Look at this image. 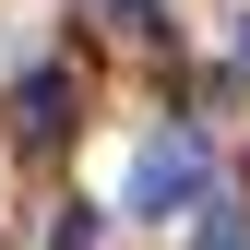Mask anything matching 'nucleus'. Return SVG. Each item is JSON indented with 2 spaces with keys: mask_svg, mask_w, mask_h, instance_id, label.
<instances>
[{
  "mask_svg": "<svg viewBox=\"0 0 250 250\" xmlns=\"http://www.w3.org/2000/svg\"><path fill=\"white\" fill-rule=\"evenodd\" d=\"M203 203H214V143L203 131H155L131 155V214L167 227V214H203Z\"/></svg>",
  "mask_w": 250,
  "mask_h": 250,
  "instance_id": "nucleus-1",
  "label": "nucleus"
},
{
  "mask_svg": "<svg viewBox=\"0 0 250 250\" xmlns=\"http://www.w3.org/2000/svg\"><path fill=\"white\" fill-rule=\"evenodd\" d=\"M72 119H83V83L60 72V60H48V72H24V83H12V143H60Z\"/></svg>",
  "mask_w": 250,
  "mask_h": 250,
  "instance_id": "nucleus-2",
  "label": "nucleus"
},
{
  "mask_svg": "<svg viewBox=\"0 0 250 250\" xmlns=\"http://www.w3.org/2000/svg\"><path fill=\"white\" fill-rule=\"evenodd\" d=\"M191 250H250V214H238V203H227V191H214V203H203V214H191Z\"/></svg>",
  "mask_w": 250,
  "mask_h": 250,
  "instance_id": "nucleus-3",
  "label": "nucleus"
},
{
  "mask_svg": "<svg viewBox=\"0 0 250 250\" xmlns=\"http://www.w3.org/2000/svg\"><path fill=\"white\" fill-rule=\"evenodd\" d=\"M48 250H96V214L72 203V214H60V227H48Z\"/></svg>",
  "mask_w": 250,
  "mask_h": 250,
  "instance_id": "nucleus-4",
  "label": "nucleus"
},
{
  "mask_svg": "<svg viewBox=\"0 0 250 250\" xmlns=\"http://www.w3.org/2000/svg\"><path fill=\"white\" fill-rule=\"evenodd\" d=\"M119 24H131V36H167V12H155V0H107Z\"/></svg>",
  "mask_w": 250,
  "mask_h": 250,
  "instance_id": "nucleus-5",
  "label": "nucleus"
},
{
  "mask_svg": "<svg viewBox=\"0 0 250 250\" xmlns=\"http://www.w3.org/2000/svg\"><path fill=\"white\" fill-rule=\"evenodd\" d=\"M238 48H250V24H238Z\"/></svg>",
  "mask_w": 250,
  "mask_h": 250,
  "instance_id": "nucleus-6",
  "label": "nucleus"
}]
</instances>
